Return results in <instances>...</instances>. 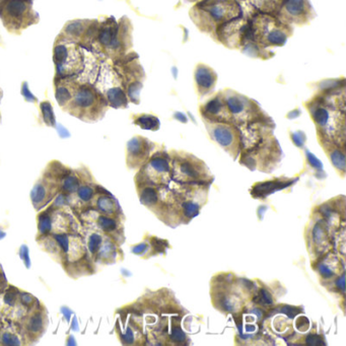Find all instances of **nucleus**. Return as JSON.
Returning <instances> with one entry per match:
<instances>
[{
  "mask_svg": "<svg viewBox=\"0 0 346 346\" xmlns=\"http://www.w3.org/2000/svg\"><path fill=\"white\" fill-rule=\"evenodd\" d=\"M337 287L340 288L342 291H344V275H342V276L337 280Z\"/></svg>",
  "mask_w": 346,
  "mask_h": 346,
  "instance_id": "48",
  "label": "nucleus"
},
{
  "mask_svg": "<svg viewBox=\"0 0 346 346\" xmlns=\"http://www.w3.org/2000/svg\"><path fill=\"white\" fill-rule=\"evenodd\" d=\"M94 188L96 187H92V185H90L89 183L80 184L79 188L76 191L78 198L82 202H89L90 200H92L94 195H96V190H94Z\"/></svg>",
  "mask_w": 346,
  "mask_h": 346,
  "instance_id": "32",
  "label": "nucleus"
},
{
  "mask_svg": "<svg viewBox=\"0 0 346 346\" xmlns=\"http://www.w3.org/2000/svg\"><path fill=\"white\" fill-rule=\"evenodd\" d=\"M155 143L145 137L134 136L126 145V165L131 170L140 169L150 157Z\"/></svg>",
  "mask_w": 346,
  "mask_h": 346,
  "instance_id": "14",
  "label": "nucleus"
},
{
  "mask_svg": "<svg viewBox=\"0 0 346 346\" xmlns=\"http://www.w3.org/2000/svg\"><path fill=\"white\" fill-rule=\"evenodd\" d=\"M18 296H19L18 290H16V289L13 288V287H10L9 290L5 293L3 301H4V303H5L6 305H8V306H10V307H13V306L16 304L17 300H18Z\"/></svg>",
  "mask_w": 346,
  "mask_h": 346,
  "instance_id": "36",
  "label": "nucleus"
},
{
  "mask_svg": "<svg viewBox=\"0 0 346 346\" xmlns=\"http://www.w3.org/2000/svg\"><path fill=\"white\" fill-rule=\"evenodd\" d=\"M108 108L107 100L96 86L77 80L72 100L64 111L84 122H96L105 116Z\"/></svg>",
  "mask_w": 346,
  "mask_h": 346,
  "instance_id": "4",
  "label": "nucleus"
},
{
  "mask_svg": "<svg viewBox=\"0 0 346 346\" xmlns=\"http://www.w3.org/2000/svg\"><path fill=\"white\" fill-rule=\"evenodd\" d=\"M98 226L101 230L108 234L114 233L118 229V224L116 220L107 215H101L98 217Z\"/></svg>",
  "mask_w": 346,
  "mask_h": 346,
  "instance_id": "33",
  "label": "nucleus"
},
{
  "mask_svg": "<svg viewBox=\"0 0 346 346\" xmlns=\"http://www.w3.org/2000/svg\"><path fill=\"white\" fill-rule=\"evenodd\" d=\"M247 18L245 34L266 49L285 46L294 34V26L282 22L272 14L255 10L247 15Z\"/></svg>",
  "mask_w": 346,
  "mask_h": 346,
  "instance_id": "3",
  "label": "nucleus"
},
{
  "mask_svg": "<svg viewBox=\"0 0 346 346\" xmlns=\"http://www.w3.org/2000/svg\"><path fill=\"white\" fill-rule=\"evenodd\" d=\"M199 112L202 116V119L211 122L233 123L223 90H218L208 101L201 105Z\"/></svg>",
  "mask_w": 346,
  "mask_h": 346,
  "instance_id": "15",
  "label": "nucleus"
},
{
  "mask_svg": "<svg viewBox=\"0 0 346 346\" xmlns=\"http://www.w3.org/2000/svg\"><path fill=\"white\" fill-rule=\"evenodd\" d=\"M223 91L232 121L239 127L253 121L269 117L255 100L232 88H226L223 89Z\"/></svg>",
  "mask_w": 346,
  "mask_h": 346,
  "instance_id": "8",
  "label": "nucleus"
},
{
  "mask_svg": "<svg viewBox=\"0 0 346 346\" xmlns=\"http://www.w3.org/2000/svg\"><path fill=\"white\" fill-rule=\"evenodd\" d=\"M91 22L90 19H74L70 20L63 26L60 36L80 45L85 31Z\"/></svg>",
  "mask_w": 346,
  "mask_h": 346,
  "instance_id": "22",
  "label": "nucleus"
},
{
  "mask_svg": "<svg viewBox=\"0 0 346 346\" xmlns=\"http://www.w3.org/2000/svg\"><path fill=\"white\" fill-rule=\"evenodd\" d=\"M79 186H80V177L76 173L70 171V173L67 174L65 178L63 179L60 186V190L62 193H64L67 196H70L71 194L77 191Z\"/></svg>",
  "mask_w": 346,
  "mask_h": 346,
  "instance_id": "28",
  "label": "nucleus"
},
{
  "mask_svg": "<svg viewBox=\"0 0 346 346\" xmlns=\"http://www.w3.org/2000/svg\"><path fill=\"white\" fill-rule=\"evenodd\" d=\"M103 244V237L102 235L100 234H97V233H94V234H91L89 239H88V243H87V247H88V251H89V253L90 255L94 258L97 256L98 254V252L101 248Z\"/></svg>",
  "mask_w": 346,
  "mask_h": 346,
  "instance_id": "34",
  "label": "nucleus"
},
{
  "mask_svg": "<svg viewBox=\"0 0 346 346\" xmlns=\"http://www.w3.org/2000/svg\"><path fill=\"white\" fill-rule=\"evenodd\" d=\"M172 177L171 156L165 150L150 155L135 177L136 185H165Z\"/></svg>",
  "mask_w": 346,
  "mask_h": 346,
  "instance_id": "10",
  "label": "nucleus"
},
{
  "mask_svg": "<svg viewBox=\"0 0 346 346\" xmlns=\"http://www.w3.org/2000/svg\"><path fill=\"white\" fill-rule=\"evenodd\" d=\"M139 191V198L143 205L145 206H153L159 202V193L156 189L152 185H139L137 186Z\"/></svg>",
  "mask_w": 346,
  "mask_h": 346,
  "instance_id": "27",
  "label": "nucleus"
},
{
  "mask_svg": "<svg viewBox=\"0 0 346 346\" xmlns=\"http://www.w3.org/2000/svg\"><path fill=\"white\" fill-rule=\"evenodd\" d=\"M0 337H1V330H0Z\"/></svg>",
  "mask_w": 346,
  "mask_h": 346,
  "instance_id": "52",
  "label": "nucleus"
},
{
  "mask_svg": "<svg viewBox=\"0 0 346 346\" xmlns=\"http://www.w3.org/2000/svg\"><path fill=\"white\" fill-rule=\"evenodd\" d=\"M240 1H242V0H240Z\"/></svg>",
  "mask_w": 346,
  "mask_h": 346,
  "instance_id": "53",
  "label": "nucleus"
},
{
  "mask_svg": "<svg viewBox=\"0 0 346 346\" xmlns=\"http://www.w3.org/2000/svg\"><path fill=\"white\" fill-rule=\"evenodd\" d=\"M113 65L121 78L122 86L129 102L138 105L140 103V91L145 80V71L140 64L138 54L130 51L123 58L114 61Z\"/></svg>",
  "mask_w": 346,
  "mask_h": 346,
  "instance_id": "7",
  "label": "nucleus"
},
{
  "mask_svg": "<svg viewBox=\"0 0 346 346\" xmlns=\"http://www.w3.org/2000/svg\"><path fill=\"white\" fill-rule=\"evenodd\" d=\"M307 136L303 131H297L295 133H292V140L295 143V145L299 147H303L305 142H306Z\"/></svg>",
  "mask_w": 346,
  "mask_h": 346,
  "instance_id": "42",
  "label": "nucleus"
},
{
  "mask_svg": "<svg viewBox=\"0 0 346 346\" xmlns=\"http://www.w3.org/2000/svg\"><path fill=\"white\" fill-rule=\"evenodd\" d=\"M40 111L43 122L49 126V127H55L56 126V118L53 110V106L49 101H43L40 104Z\"/></svg>",
  "mask_w": 346,
  "mask_h": 346,
  "instance_id": "30",
  "label": "nucleus"
},
{
  "mask_svg": "<svg viewBox=\"0 0 346 346\" xmlns=\"http://www.w3.org/2000/svg\"><path fill=\"white\" fill-rule=\"evenodd\" d=\"M38 309H34L31 314L26 318L24 325V339L29 341L28 343L37 342L45 333L48 318L47 314L44 309L41 308V304H39Z\"/></svg>",
  "mask_w": 346,
  "mask_h": 346,
  "instance_id": "18",
  "label": "nucleus"
},
{
  "mask_svg": "<svg viewBox=\"0 0 346 346\" xmlns=\"http://www.w3.org/2000/svg\"><path fill=\"white\" fill-rule=\"evenodd\" d=\"M298 180V178H277L274 180L257 183L252 188L251 193L254 197H265L275 191L281 190V189H285L294 185Z\"/></svg>",
  "mask_w": 346,
  "mask_h": 346,
  "instance_id": "20",
  "label": "nucleus"
},
{
  "mask_svg": "<svg viewBox=\"0 0 346 346\" xmlns=\"http://www.w3.org/2000/svg\"><path fill=\"white\" fill-rule=\"evenodd\" d=\"M256 11L276 15L285 0H244Z\"/></svg>",
  "mask_w": 346,
  "mask_h": 346,
  "instance_id": "24",
  "label": "nucleus"
},
{
  "mask_svg": "<svg viewBox=\"0 0 346 346\" xmlns=\"http://www.w3.org/2000/svg\"><path fill=\"white\" fill-rule=\"evenodd\" d=\"M103 96L107 100L109 107L114 109H126L128 107L129 100L124 88L121 85L112 87L105 91Z\"/></svg>",
  "mask_w": 346,
  "mask_h": 346,
  "instance_id": "23",
  "label": "nucleus"
},
{
  "mask_svg": "<svg viewBox=\"0 0 346 346\" xmlns=\"http://www.w3.org/2000/svg\"><path fill=\"white\" fill-rule=\"evenodd\" d=\"M210 137L237 159L241 152V130L233 123L211 122L203 119Z\"/></svg>",
  "mask_w": 346,
  "mask_h": 346,
  "instance_id": "11",
  "label": "nucleus"
},
{
  "mask_svg": "<svg viewBox=\"0 0 346 346\" xmlns=\"http://www.w3.org/2000/svg\"><path fill=\"white\" fill-rule=\"evenodd\" d=\"M18 299H19L20 303H21L23 306L27 307V308H29V307H31V306H34V303L37 302L36 299H35L33 296L29 295V294H27V293H19Z\"/></svg>",
  "mask_w": 346,
  "mask_h": 346,
  "instance_id": "41",
  "label": "nucleus"
},
{
  "mask_svg": "<svg viewBox=\"0 0 346 346\" xmlns=\"http://www.w3.org/2000/svg\"><path fill=\"white\" fill-rule=\"evenodd\" d=\"M76 84L77 79L73 77H54L55 98L63 111L71 102Z\"/></svg>",
  "mask_w": 346,
  "mask_h": 346,
  "instance_id": "19",
  "label": "nucleus"
},
{
  "mask_svg": "<svg viewBox=\"0 0 346 346\" xmlns=\"http://www.w3.org/2000/svg\"><path fill=\"white\" fill-rule=\"evenodd\" d=\"M172 177L182 184L209 185L213 176L207 166L195 155L185 151L170 152Z\"/></svg>",
  "mask_w": 346,
  "mask_h": 346,
  "instance_id": "6",
  "label": "nucleus"
},
{
  "mask_svg": "<svg viewBox=\"0 0 346 346\" xmlns=\"http://www.w3.org/2000/svg\"><path fill=\"white\" fill-rule=\"evenodd\" d=\"M53 62L56 77L76 78L86 66V57L79 44L59 35L53 47Z\"/></svg>",
  "mask_w": 346,
  "mask_h": 346,
  "instance_id": "5",
  "label": "nucleus"
},
{
  "mask_svg": "<svg viewBox=\"0 0 346 346\" xmlns=\"http://www.w3.org/2000/svg\"><path fill=\"white\" fill-rule=\"evenodd\" d=\"M247 16L244 14L220 24L212 35V38L232 50H239L247 25Z\"/></svg>",
  "mask_w": 346,
  "mask_h": 346,
  "instance_id": "13",
  "label": "nucleus"
},
{
  "mask_svg": "<svg viewBox=\"0 0 346 346\" xmlns=\"http://www.w3.org/2000/svg\"><path fill=\"white\" fill-rule=\"evenodd\" d=\"M0 18L13 34H19L23 28L38 21L30 0H1Z\"/></svg>",
  "mask_w": 346,
  "mask_h": 346,
  "instance_id": "9",
  "label": "nucleus"
},
{
  "mask_svg": "<svg viewBox=\"0 0 346 346\" xmlns=\"http://www.w3.org/2000/svg\"><path fill=\"white\" fill-rule=\"evenodd\" d=\"M1 97H2V92H1V89H0V100H1Z\"/></svg>",
  "mask_w": 346,
  "mask_h": 346,
  "instance_id": "51",
  "label": "nucleus"
},
{
  "mask_svg": "<svg viewBox=\"0 0 346 346\" xmlns=\"http://www.w3.org/2000/svg\"><path fill=\"white\" fill-rule=\"evenodd\" d=\"M256 302L263 306H267L273 304V299L266 290H261L256 297Z\"/></svg>",
  "mask_w": 346,
  "mask_h": 346,
  "instance_id": "39",
  "label": "nucleus"
},
{
  "mask_svg": "<svg viewBox=\"0 0 346 346\" xmlns=\"http://www.w3.org/2000/svg\"><path fill=\"white\" fill-rule=\"evenodd\" d=\"M5 286H6V279L3 276V274L2 275L0 274V294H1V292L4 290Z\"/></svg>",
  "mask_w": 346,
  "mask_h": 346,
  "instance_id": "47",
  "label": "nucleus"
},
{
  "mask_svg": "<svg viewBox=\"0 0 346 346\" xmlns=\"http://www.w3.org/2000/svg\"><path fill=\"white\" fill-rule=\"evenodd\" d=\"M60 190V183L43 175L37 181L30 192V200L36 210H40L57 196Z\"/></svg>",
  "mask_w": 346,
  "mask_h": 346,
  "instance_id": "16",
  "label": "nucleus"
},
{
  "mask_svg": "<svg viewBox=\"0 0 346 346\" xmlns=\"http://www.w3.org/2000/svg\"><path fill=\"white\" fill-rule=\"evenodd\" d=\"M19 256L20 258L22 259L24 265L29 268L30 266V262H29V257H28V250H27V247L26 246H21L20 250H19Z\"/></svg>",
  "mask_w": 346,
  "mask_h": 346,
  "instance_id": "44",
  "label": "nucleus"
},
{
  "mask_svg": "<svg viewBox=\"0 0 346 346\" xmlns=\"http://www.w3.org/2000/svg\"><path fill=\"white\" fill-rule=\"evenodd\" d=\"M187 2H191V3H196L197 1H199V0H186Z\"/></svg>",
  "mask_w": 346,
  "mask_h": 346,
  "instance_id": "50",
  "label": "nucleus"
},
{
  "mask_svg": "<svg viewBox=\"0 0 346 346\" xmlns=\"http://www.w3.org/2000/svg\"><path fill=\"white\" fill-rule=\"evenodd\" d=\"M217 73L205 63H198L194 70V83L196 93L199 98L209 96L215 88Z\"/></svg>",
  "mask_w": 346,
  "mask_h": 346,
  "instance_id": "17",
  "label": "nucleus"
},
{
  "mask_svg": "<svg viewBox=\"0 0 346 346\" xmlns=\"http://www.w3.org/2000/svg\"><path fill=\"white\" fill-rule=\"evenodd\" d=\"M189 15L200 31L212 37L220 24L243 15V8L240 0H199Z\"/></svg>",
  "mask_w": 346,
  "mask_h": 346,
  "instance_id": "2",
  "label": "nucleus"
},
{
  "mask_svg": "<svg viewBox=\"0 0 346 346\" xmlns=\"http://www.w3.org/2000/svg\"><path fill=\"white\" fill-rule=\"evenodd\" d=\"M183 212L185 214L186 217L188 218H193L196 215H198L199 210H200V206L199 204H197L196 202L193 201H185L183 204Z\"/></svg>",
  "mask_w": 346,
  "mask_h": 346,
  "instance_id": "35",
  "label": "nucleus"
},
{
  "mask_svg": "<svg viewBox=\"0 0 346 346\" xmlns=\"http://www.w3.org/2000/svg\"><path fill=\"white\" fill-rule=\"evenodd\" d=\"M4 237H5V233L1 229H0V239H3Z\"/></svg>",
  "mask_w": 346,
  "mask_h": 346,
  "instance_id": "49",
  "label": "nucleus"
},
{
  "mask_svg": "<svg viewBox=\"0 0 346 346\" xmlns=\"http://www.w3.org/2000/svg\"><path fill=\"white\" fill-rule=\"evenodd\" d=\"M0 343L3 345H19L20 341L15 334L4 332L1 334V337H0Z\"/></svg>",
  "mask_w": 346,
  "mask_h": 346,
  "instance_id": "37",
  "label": "nucleus"
},
{
  "mask_svg": "<svg viewBox=\"0 0 346 346\" xmlns=\"http://www.w3.org/2000/svg\"><path fill=\"white\" fill-rule=\"evenodd\" d=\"M171 338L176 342H184L186 340V335L180 327H175L171 333Z\"/></svg>",
  "mask_w": 346,
  "mask_h": 346,
  "instance_id": "43",
  "label": "nucleus"
},
{
  "mask_svg": "<svg viewBox=\"0 0 346 346\" xmlns=\"http://www.w3.org/2000/svg\"><path fill=\"white\" fill-rule=\"evenodd\" d=\"M133 26L130 19L123 16L117 21L113 16L99 23L96 39L91 46L111 61H117L129 53L132 45Z\"/></svg>",
  "mask_w": 346,
  "mask_h": 346,
  "instance_id": "1",
  "label": "nucleus"
},
{
  "mask_svg": "<svg viewBox=\"0 0 346 346\" xmlns=\"http://www.w3.org/2000/svg\"><path fill=\"white\" fill-rule=\"evenodd\" d=\"M275 16L289 25L304 26L316 17V11L310 0H285Z\"/></svg>",
  "mask_w": 346,
  "mask_h": 346,
  "instance_id": "12",
  "label": "nucleus"
},
{
  "mask_svg": "<svg viewBox=\"0 0 346 346\" xmlns=\"http://www.w3.org/2000/svg\"><path fill=\"white\" fill-rule=\"evenodd\" d=\"M20 91H21V94H22L23 99H24L26 102L33 103V104H37V103H38V99L34 96L33 93L30 92V90H29V88H28V85H27V82H25V81L22 82Z\"/></svg>",
  "mask_w": 346,
  "mask_h": 346,
  "instance_id": "38",
  "label": "nucleus"
},
{
  "mask_svg": "<svg viewBox=\"0 0 346 346\" xmlns=\"http://www.w3.org/2000/svg\"><path fill=\"white\" fill-rule=\"evenodd\" d=\"M52 228V210L51 208L42 211L38 215V236L46 237L51 233Z\"/></svg>",
  "mask_w": 346,
  "mask_h": 346,
  "instance_id": "29",
  "label": "nucleus"
},
{
  "mask_svg": "<svg viewBox=\"0 0 346 346\" xmlns=\"http://www.w3.org/2000/svg\"><path fill=\"white\" fill-rule=\"evenodd\" d=\"M307 343L310 345H320L322 344V339L317 335H309L307 338Z\"/></svg>",
  "mask_w": 346,
  "mask_h": 346,
  "instance_id": "45",
  "label": "nucleus"
},
{
  "mask_svg": "<svg viewBox=\"0 0 346 346\" xmlns=\"http://www.w3.org/2000/svg\"><path fill=\"white\" fill-rule=\"evenodd\" d=\"M146 250V244H139L138 246H135L133 249H132V252L134 254H137V255H140L142 254L143 252Z\"/></svg>",
  "mask_w": 346,
  "mask_h": 346,
  "instance_id": "46",
  "label": "nucleus"
},
{
  "mask_svg": "<svg viewBox=\"0 0 346 346\" xmlns=\"http://www.w3.org/2000/svg\"><path fill=\"white\" fill-rule=\"evenodd\" d=\"M321 145L324 147L328 157L330 159L332 165L337 170L341 176L345 174L346 161H345V146L334 143L329 140H319Z\"/></svg>",
  "mask_w": 346,
  "mask_h": 346,
  "instance_id": "21",
  "label": "nucleus"
},
{
  "mask_svg": "<svg viewBox=\"0 0 346 346\" xmlns=\"http://www.w3.org/2000/svg\"><path fill=\"white\" fill-rule=\"evenodd\" d=\"M97 207L100 212L107 216L115 215L120 210L118 202L107 190H104L103 194H100V197H98Z\"/></svg>",
  "mask_w": 346,
  "mask_h": 346,
  "instance_id": "25",
  "label": "nucleus"
},
{
  "mask_svg": "<svg viewBox=\"0 0 346 346\" xmlns=\"http://www.w3.org/2000/svg\"><path fill=\"white\" fill-rule=\"evenodd\" d=\"M133 123L144 130L157 131L161 127V122L159 118L151 114L134 115Z\"/></svg>",
  "mask_w": 346,
  "mask_h": 346,
  "instance_id": "26",
  "label": "nucleus"
},
{
  "mask_svg": "<svg viewBox=\"0 0 346 346\" xmlns=\"http://www.w3.org/2000/svg\"><path fill=\"white\" fill-rule=\"evenodd\" d=\"M306 156H307L308 163L311 165L312 168L316 169V170H319V171L322 170V168H323L322 163L313 153H311L309 150H306Z\"/></svg>",
  "mask_w": 346,
  "mask_h": 346,
  "instance_id": "40",
  "label": "nucleus"
},
{
  "mask_svg": "<svg viewBox=\"0 0 346 346\" xmlns=\"http://www.w3.org/2000/svg\"><path fill=\"white\" fill-rule=\"evenodd\" d=\"M116 248L113 245V243L111 242H107V243H103L98 254H97V260L102 261L104 263H107L108 260L114 259L115 255H116Z\"/></svg>",
  "mask_w": 346,
  "mask_h": 346,
  "instance_id": "31",
  "label": "nucleus"
}]
</instances>
